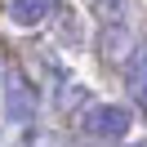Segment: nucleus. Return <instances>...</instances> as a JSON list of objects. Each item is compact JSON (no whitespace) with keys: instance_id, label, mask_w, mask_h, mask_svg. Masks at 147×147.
Masks as SVG:
<instances>
[{"instance_id":"1","label":"nucleus","mask_w":147,"mask_h":147,"mask_svg":"<svg viewBox=\"0 0 147 147\" xmlns=\"http://www.w3.org/2000/svg\"><path fill=\"white\" fill-rule=\"evenodd\" d=\"M129 125H134V116H129V107H120V102H89V107L80 111V129L89 138H102V143H120V138L129 134Z\"/></svg>"},{"instance_id":"3","label":"nucleus","mask_w":147,"mask_h":147,"mask_svg":"<svg viewBox=\"0 0 147 147\" xmlns=\"http://www.w3.org/2000/svg\"><path fill=\"white\" fill-rule=\"evenodd\" d=\"M125 89H129V102L147 116V40L134 49V58L125 63Z\"/></svg>"},{"instance_id":"5","label":"nucleus","mask_w":147,"mask_h":147,"mask_svg":"<svg viewBox=\"0 0 147 147\" xmlns=\"http://www.w3.org/2000/svg\"><path fill=\"white\" fill-rule=\"evenodd\" d=\"M129 27H102V36H98V49H102V58L107 63H125L129 58Z\"/></svg>"},{"instance_id":"4","label":"nucleus","mask_w":147,"mask_h":147,"mask_svg":"<svg viewBox=\"0 0 147 147\" xmlns=\"http://www.w3.org/2000/svg\"><path fill=\"white\" fill-rule=\"evenodd\" d=\"M54 9H58V0H9V22L22 27V31H31L45 18H54Z\"/></svg>"},{"instance_id":"2","label":"nucleus","mask_w":147,"mask_h":147,"mask_svg":"<svg viewBox=\"0 0 147 147\" xmlns=\"http://www.w3.org/2000/svg\"><path fill=\"white\" fill-rule=\"evenodd\" d=\"M36 107H40V94L31 89V80L18 67H9V71H5V116H9L13 125H31V120H36Z\"/></svg>"}]
</instances>
